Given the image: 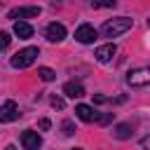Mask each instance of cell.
I'll use <instances>...</instances> for the list:
<instances>
[{"mask_svg":"<svg viewBox=\"0 0 150 150\" xmlns=\"http://www.w3.org/2000/svg\"><path fill=\"white\" fill-rule=\"evenodd\" d=\"M91 7H115V0L112 2H91Z\"/></svg>","mask_w":150,"mask_h":150,"instance_id":"18","label":"cell"},{"mask_svg":"<svg viewBox=\"0 0 150 150\" xmlns=\"http://www.w3.org/2000/svg\"><path fill=\"white\" fill-rule=\"evenodd\" d=\"M9 42H12V38H9V33H5V30H0V49H7V47H9Z\"/></svg>","mask_w":150,"mask_h":150,"instance_id":"16","label":"cell"},{"mask_svg":"<svg viewBox=\"0 0 150 150\" xmlns=\"http://www.w3.org/2000/svg\"><path fill=\"white\" fill-rule=\"evenodd\" d=\"M38 75H40V80H45V82H52V80L56 77V73H54L52 68H38Z\"/></svg>","mask_w":150,"mask_h":150,"instance_id":"14","label":"cell"},{"mask_svg":"<svg viewBox=\"0 0 150 150\" xmlns=\"http://www.w3.org/2000/svg\"><path fill=\"white\" fill-rule=\"evenodd\" d=\"M52 105L61 110V108H63V98H56V96H54V98H52Z\"/></svg>","mask_w":150,"mask_h":150,"instance_id":"19","label":"cell"},{"mask_svg":"<svg viewBox=\"0 0 150 150\" xmlns=\"http://www.w3.org/2000/svg\"><path fill=\"white\" fill-rule=\"evenodd\" d=\"M14 35H19L21 40H28L33 38V26L26 21H14Z\"/></svg>","mask_w":150,"mask_h":150,"instance_id":"12","label":"cell"},{"mask_svg":"<svg viewBox=\"0 0 150 150\" xmlns=\"http://www.w3.org/2000/svg\"><path fill=\"white\" fill-rule=\"evenodd\" d=\"M61 129H63V134H66V136H73V134H75V124H73L70 120H66V122L61 124Z\"/></svg>","mask_w":150,"mask_h":150,"instance_id":"15","label":"cell"},{"mask_svg":"<svg viewBox=\"0 0 150 150\" xmlns=\"http://www.w3.org/2000/svg\"><path fill=\"white\" fill-rule=\"evenodd\" d=\"M110 120H112V112H105V115H96V122H98V124H108Z\"/></svg>","mask_w":150,"mask_h":150,"instance_id":"17","label":"cell"},{"mask_svg":"<svg viewBox=\"0 0 150 150\" xmlns=\"http://www.w3.org/2000/svg\"><path fill=\"white\" fill-rule=\"evenodd\" d=\"M129 28H131V19L129 16H117V19H108L101 26V33H103V38H117V35L127 33Z\"/></svg>","mask_w":150,"mask_h":150,"instance_id":"1","label":"cell"},{"mask_svg":"<svg viewBox=\"0 0 150 150\" xmlns=\"http://www.w3.org/2000/svg\"><path fill=\"white\" fill-rule=\"evenodd\" d=\"M148 26H150V19H148Z\"/></svg>","mask_w":150,"mask_h":150,"instance_id":"22","label":"cell"},{"mask_svg":"<svg viewBox=\"0 0 150 150\" xmlns=\"http://www.w3.org/2000/svg\"><path fill=\"white\" fill-rule=\"evenodd\" d=\"M40 129H49V120H40Z\"/></svg>","mask_w":150,"mask_h":150,"instance_id":"20","label":"cell"},{"mask_svg":"<svg viewBox=\"0 0 150 150\" xmlns=\"http://www.w3.org/2000/svg\"><path fill=\"white\" fill-rule=\"evenodd\" d=\"M40 14V7H16L9 12V19H33Z\"/></svg>","mask_w":150,"mask_h":150,"instance_id":"9","label":"cell"},{"mask_svg":"<svg viewBox=\"0 0 150 150\" xmlns=\"http://www.w3.org/2000/svg\"><path fill=\"white\" fill-rule=\"evenodd\" d=\"M35 56H40V49L38 47H26V49H19L9 59V63H12V68H28L35 61Z\"/></svg>","mask_w":150,"mask_h":150,"instance_id":"2","label":"cell"},{"mask_svg":"<svg viewBox=\"0 0 150 150\" xmlns=\"http://www.w3.org/2000/svg\"><path fill=\"white\" fill-rule=\"evenodd\" d=\"M63 38H66V26L59 23V21H52L47 26V40L49 42H61Z\"/></svg>","mask_w":150,"mask_h":150,"instance_id":"5","label":"cell"},{"mask_svg":"<svg viewBox=\"0 0 150 150\" xmlns=\"http://www.w3.org/2000/svg\"><path fill=\"white\" fill-rule=\"evenodd\" d=\"M21 143H23L26 150H38L42 145V138L38 136V131H23L21 134Z\"/></svg>","mask_w":150,"mask_h":150,"instance_id":"8","label":"cell"},{"mask_svg":"<svg viewBox=\"0 0 150 150\" xmlns=\"http://www.w3.org/2000/svg\"><path fill=\"white\" fill-rule=\"evenodd\" d=\"M129 87H148L150 84V68H136L127 75Z\"/></svg>","mask_w":150,"mask_h":150,"instance_id":"3","label":"cell"},{"mask_svg":"<svg viewBox=\"0 0 150 150\" xmlns=\"http://www.w3.org/2000/svg\"><path fill=\"white\" fill-rule=\"evenodd\" d=\"M75 115H77L82 122H96V112H94L91 105H84V103L75 105Z\"/></svg>","mask_w":150,"mask_h":150,"instance_id":"11","label":"cell"},{"mask_svg":"<svg viewBox=\"0 0 150 150\" xmlns=\"http://www.w3.org/2000/svg\"><path fill=\"white\" fill-rule=\"evenodd\" d=\"M112 136H115V138H120V141L129 138V136H131V124H127V122H124V124H117V127H115V131H112Z\"/></svg>","mask_w":150,"mask_h":150,"instance_id":"13","label":"cell"},{"mask_svg":"<svg viewBox=\"0 0 150 150\" xmlns=\"http://www.w3.org/2000/svg\"><path fill=\"white\" fill-rule=\"evenodd\" d=\"M96 38H98V30H96L91 23H82V26H77V30H75V40L82 42V45H89V42H94Z\"/></svg>","mask_w":150,"mask_h":150,"instance_id":"4","label":"cell"},{"mask_svg":"<svg viewBox=\"0 0 150 150\" xmlns=\"http://www.w3.org/2000/svg\"><path fill=\"white\" fill-rule=\"evenodd\" d=\"M73 150H80V148H73Z\"/></svg>","mask_w":150,"mask_h":150,"instance_id":"23","label":"cell"},{"mask_svg":"<svg viewBox=\"0 0 150 150\" xmlns=\"http://www.w3.org/2000/svg\"><path fill=\"white\" fill-rule=\"evenodd\" d=\"M16 117H19L16 103H14V101H5V103L0 105V122H12V120H16Z\"/></svg>","mask_w":150,"mask_h":150,"instance_id":"6","label":"cell"},{"mask_svg":"<svg viewBox=\"0 0 150 150\" xmlns=\"http://www.w3.org/2000/svg\"><path fill=\"white\" fill-rule=\"evenodd\" d=\"M115 52H117V47H115L112 42H108V45H101V47L94 52V56H96V61H101V63H108V61L115 56Z\"/></svg>","mask_w":150,"mask_h":150,"instance_id":"7","label":"cell"},{"mask_svg":"<svg viewBox=\"0 0 150 150\" xmlns=\"http://www.w3.org/2000/svg\"><path fill=\"white\" fill-rule=\"evenodd\" d=\"M63 94H66V96H70V98H80V96H84V87H82L80 82L70 80V82H66V84H63Z\"/></svg>","mask_w":150,"mask_h":150,"instance_id":"10","label":"cell"},{"mask_svg":"<svg viewBox=\"0 0 150 150\" xmlns=\"http://www.w3.org/2000/svg\"><path fill=\"white\" fill-rule=\"evenodd\" d=\"M143 145H145V148H150V138H145V141H143Z\"/></svg>","mask_w":150,"mask_h":150,"instance_id":"21","label":"cell"}]
</instances>
